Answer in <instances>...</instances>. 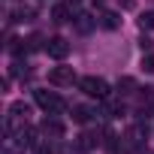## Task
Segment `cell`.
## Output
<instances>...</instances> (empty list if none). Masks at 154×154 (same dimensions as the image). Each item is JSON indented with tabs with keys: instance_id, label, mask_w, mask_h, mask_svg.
I'll return each mask as SVG.
<instances>
[{
	"instance_id": "obj_9",
	"label": "cell",
	"mask_w": 154,
	"mask_h": 154,
	"mask_svg": "<svg viewBox=\"0 0 154 154\" xmlns=\"http://www.w3.org/2000/svg\"><path fill=\"white\" fill-rule=\"evenodd\" d=\"M100 27L118 30V27H121V15H118V12H100Z\"/></svg>"
},
{
	"instance_id": "obj_20",
	"label": "cell",
	"mask_w": 154,
	"mask_h": 154,
	"mask_svg": "<svg viewBox=\"0 0 154 154\" xmlns=\"http://www.w3.org/2000/svg\"><path fill=\"white\" fill-rule=\"evenodd\" d=\"M63 3H66L69 9H79V6H82V0H63Z\"/></svg>"
},
{
	"instance_id": "obj_16",
	"label": "cell",
	"mask_w": 154,
	"mask_h": 154,
	"mask_svg": "<svg viewBox=\"0 0 154 154\" xmlns=\"http://www.w3.org/2000/svg\"><path fill=\"white\" fill-rule=\"evenodd\" d=\"M142 69H145V72H151V75H154V54H151V51H148V54H145V57H142Z\"/></svg>"
},
{
	"instance_id": "obj_1",
	"label": "cell",
	"mask_w": 154,
	"mask_h": 154,
	"mask_svg": "<svg viewBox=\"0 0 154 154\" xmlns=\"http://www.w3.org/2000/svg\"><path fill=\"white\" fill-rule=\"evenodd\" d=\"M33 100H36V106H39L45 115H60V112H66V103H63V97H57L54 91L36 88V91H33Z\"/></svg>"
},
{
	"instance_id": "obj_13",
	"label": "cell",
	"mask_w": 154,
	"mask_h": 154,
	"mask_svg": "<svg viewBox=\"0 0 154 154\" xmlns=\"http://www.w3.org/2000/svg\"><path fill=\"white\" fill-rule=\"evenodd\" d=\"M69 12H72V9H69L66 3H57V6L51 9V18H54L57 24H63V21H69Z\"/></svg>"
},
{
	"instance_id": "obj_11",
	"label": "cell",
	"mask_w": 154,
	"mask_h": 154,
	"mask_svg": "<svg viewBox=\"0 0 154 154\" xmlns=\"http://www.w3.org/2000/svg\"><path fill=\"white\" fill-rule=\"evenodd\" d=\"M97 145H103V139H100V133H82V136H79V148H85V151H91V148H97Z\"/></svg>"
},
{
	"instance_id": "obj_18",
	"label": "cell",
	"mask_w": 154,
	"mask_h": 154,
	"mask_svg": "<svg viewBox=\"0 0 154 154\" xmlns=\"http://www.w3.org/2000/svg\"><path fill=\"white\" fill-rule=\"evenodd\" d=\"M27 48H45V45H42V36H30V39H27Z\"/></svg>"
},
{
	"instance_id": "obj_4",
	"label": "cell",
	"mask_w": 154,
	"mask_h": 154,
	"mask_svg": "<svg viewBox=\"0 0 154 154\" xmlns=\"http://www.w3.org/2000/svg\"><path fill=\"white\" fill-rule=\"evenodd\" d=\"M48 82L57 85V88H66V85L79 82V79H75V69H72V66H54V69L48 72Z\"/></svg>"
},
{
	"instance_id": "obj_3",
	"label": "cell",
	"mask_w": 154,
	"mask_h": 154,
	"mask_svg": "<svg viewBox=\"0 0 154 154\" xmlns=\"http://www.w3.org/2000/svg\"><path fill=\"white\" fill-rule=\"evenodd\" d=\"M39 130H42V136H45V139H63V136H66L63 121H60V118H54V115H45V118H42V124H39Z\"/></svg>"
},
{
	"instance_id": "obj_10",
	"label": "cell",
	"mask_w": 154,
	"mask_h": 154,
	"mask_svg": "<svg viewBox=\"0 0 154 154\" xmlns=\"http://www.w3.org/2000/svg\"><path fill=\"white\" fill-rule=\"evenodd\" d=\"M103 115H106V118H118V115H124V106H121L118 100H109V97H106V100H103Z\"/></svg>"
},
{
	"instance_id": "obj_8",
	"label": "cell",
	"mask_w": 154,
	"mask_h": 154,
	"mask_svg": "<svg viewBox=\"0 0 154 154\" xmlns=\"http://www.w3.org/2000/svg\"><path fill=\"white\" fill-rule=\"evenodd\" d=\"M94 115H97V112H94L91 106H72V121H75V124H88Z\"/></svg>"
},
{
	"instance_id": "obj_7",
	"label": "cell",
	"mask_w": 154,
	"mask_h": 154,
	"mask_svg": "<svg viewBox=\"0 0 154 154\" xmlns=\"http://www.w3.org/2000/svg\"><path fill=\"white\" fill-rule=\"evenodd\" d=\"M9 115L18 118V121H27V118H30V106H27L24 100H15V103H9Z\"/></svg>"
},
{
	"instance_id": "obj_5",
	"label": "cell",
	"mask_w": 154,
	"mask_h": 154,
	"mask_svg": "<svg viewBox=\"0 0 154 154\" xmlns=\"http://www.w3.org/2000/svg\"><path fill=\"white\" fill-rule=\"evenodd\" d=\"M45 54L54 57V60H63V57L69 54V42H66L63 36H51V39L45 42Z\"/></svg>"
},
{
	"instance_id": "obj_6",
	"label": "cell",
	"mask_w": 154,
	"mask_h": 154,
	"mask_svg": "<svg viewBox=\"0 0 154 154\" xmlns=\"http://www.w3.org/2000/svg\"><path fill=\"white\" fill-rule=\"evenodd\" d=\"M97 24H100V18H94V15H88V12H79V15H75V30H79V33H91Z\"/></svg>"
},
{
	"instance_id": "obj_17",
	"label": "cell",
	"mask_w": 154,
	"mask_h": 154,
	"mask_svg": "<svg viewBox=\"0 0 154 154\" xmlns=\"http://www.w3.org/2000/svg\"><path fill=\"white\" fill-rule=\"evenodd\" d=\"M9 51H12V54H21V51H24L21 39H9Z\"/></svg>"
},
{
	"instance_id": "obj_14",
	"label": "cell",
	"mask_w": 154,
	"mask_h": 154,
	"mask_svg": "<svg viewBox=\"0 0 154 154\" xmlns=\"http://www.w3.org/2000/svg\"><path fill=\"white\" fill-rule=\"evenodd\" d=\"M24 148L27 145H15V136H6V142H3V154H24Z\"/></svg>"
},
{
	"instance_id": "obj_2",
	"label": "cell",
	"mask_w": 154,
	"mask_h": 154,
	"mask_svg": "<svg viewBox=\"0 0 154 154\" xmlns=\"http://www.w3.org/2000/svg\"><path fill=\"white\" fill-rule=\"evenodd\" d=\"M79 91L94 97V100H106L109 97V82L100 79V75H85V79H79Z\"/></svg>"
},
{
	"instance_id": "obj_15",
	"label": "cell",
	"mask_w": 154,
	"mask_h": 154,
	"mask_svg": "<svg viewBox=\"0 0 154 154\" xmlns=\"http://www.w3.org/2000/svg\"><path fill=\"white\" fill-rule=\"evenodd\" d=\"M139 27L142 30H154V12H142L139 15Z\"/></svg>"
},
{
	"instance_id": "obj_19",
	"label": "cell",
	"mask_w": 154,
	"mask_h": 154,
	"mask_svg": "<svg viewBox=\"0 0 154 154\" xmlns=\"http://www.w3.org/2000/svg\"><path fill=\"white\" fill-rule=\"evenodd\" d=\"M12 75H27V69H24V63H21V60H15V63H12Z\"/></svg>"
},
{
	"instance_id": "obj_12",
	"label": "cell",
	"mask_w": 154,
	"mask_h": 154,
	"mask_svg": "<svg viewBox=\"0 0 154 154\" xmlns=\"http://www.w3.org/2000/svg\"><path fill=\"white\" fill-rule=\"evenodd\" d=\"M33 18H36V9H33V6H21V9L12 12V21H18V24H21V21H33Z\"/></svg>"
}]
</instances>
